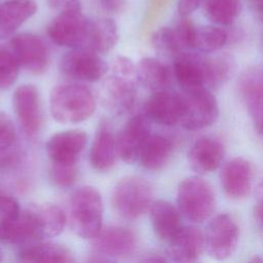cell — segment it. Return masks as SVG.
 Masks as SVG:
<instances>
[{
	"label": "cell",
	"instance_id": "1",
	"mask_svg": "<svg viewBox=\"0 0 263 263\" xmlns=\"http://www.w3.org/2000/svg\"><path fill=\"white\" fill-rule=\"evenodd\" d=\"M64 212L52 203H31L0 230V241L28 243L61 234L66 226Z\"/></svg>",
	"mask_w": 263,
	"mask_h": 263
},
{
	"label": "cell",
	"instance_id": "2",
	"mask_svg": "<svg viewBox=\"0 0 263 263\" xmlns=\"http://www.w3.org/2000/svg\"><path fill=\"white\" fill-rule=\"evenodd\" d=\"M49 110L52 118L61 123H78L92 115L96 110V100L85 85L59 84L51 89Z\"/></svg>",
	"mask_w": 263,
	"mask_h": 263
},
{
	"label": "cell",
	"instance_id": "3",
	"mask_svg": "<svg viewBox=\"0 0 263 263\" xmlns=\"http://www.w3.org/2000/svg\"><path fill=\"white\" fill-rule=\"evenodd\" d=\"M69 218L72 230L82 238H93L102 229L103 201L92 186L76 189L70 200Z\"/></svg>",
	"mask_w": 263,
	"mask_h": 263
},
{
	"label": "cell",
	"instance_id": "4",
	"mask_svg": "<svg viewBox=\"0 0 263 263\" xmlns=\"http://www.w3.org/2000/svg\"><path fill=\"white\" fill-rule=\"evenodd\" d=\"M153 196V186L148 180L140 176H127L114 186L111 204L118 216L135 220L149 212Z\"/></svg>",
	"mask_w": 263,
	"mask_h": 263
},
{
	"label": "cell",
	"instance_id": "5",
	"mask_svg": "<svg viewBox=\"0 0 263 263\" xmlns=\"http://www.w3.org/2000/svg\"><path fill=\"white\" fill-rule=\"evenodd\" d=\"M177 204L181 215L188 221L201 223L215 211V192L204 179L197 176L188 177L178 186Z\"/></svg>",
	"mask_w": 263,
	"mask_h": 263
},
{
	"label": "cell",
	"instance_id": "6",
	"mask_svg": "<svg viewBox=\"0 0 263 263\" xmlns=\"http://www.w3.org/2000/svg\"><path fill=\"white\" fill-rule=\"evenodd\" d=\"M91 20L81 11L59 13L48 25L47 35L50 40L70 48H86Z\"/></svg>",
	"mask_w": 263,
	"mask_h": 263
},
{
	"label": "cell",
	"instance_id": "7",
	"mask_svg": "<svg viewBox=\"0 0 263 263\" xmlns=\"http://www.w3.org/2000/svg\"><path fill=\"white\" fill-rule=\"evenodd\" d=\"M205 251L215 260H225L235 252L239 228L234 218L226 213L214 217L204 233Z\"/></svg>",
	"mask_w": 263,
	"mask_h": 263
},
{
	"label": "cell",
	"instance_id": "8",
	"mask_svg": "<svg viewBox=\"0 0 263 263\" xmlns=\"http://www.w3.org/2000/svg\"><path fill=\"white\" fill-rule=\"evenodd\" d=\"M9 48L20 67L30 73L40 75L47 71L50 50L44 40L32 33H20L9 41Z\"/></svg>",
	"mask_w": 263,
	"mask_h": 263
},
{
	"label": "cell",
	"instance_id": "9",
	"mask_svg": "<svg viewBox=\"0 0 263 263\" xmlns=\"http://www.w3.org/2000/svg\"><path fill=\"white\" fill-rule=\"evenodd\" d=\"M184 93V109L180 120L184 128L189 130L201 129L212 125L217 120L219 105L215 96L208 88Z\"/></svg>",
	"mask_w": 263,
	"mask_h": 263
},
{
	"label": "cell",
	"instance_id": "10",
	"mask_svg": "<svg viewBox=\"0 0 263 263\" xmlns=\"http://www.w3.org/2000/svg\"><path fill=\"white\" fill-rule=\"evenodd\" d=\"M59 67L66 77L79 81L100 80L108 71L99 53L86 48H72L62 57Z\"/></svg>",
	"mask_w": 263,
	"mask_h": 263
},
{
	"label": "cell",
	"instance_id": "11",
	"mask_svg": "<svg viewBox=\"0 0 263 263\" xmlns=\"http://www.w3.org/2000/svg\"><path fill=\"white\" fill-rule=\"evenodd\" d=\"M14 114L24 134L31 139L38 136L43 123L41 99L33 84L18 86L12 97Z\"/></svg>",
	"mask_w": 263,
	"mask_h": 263
},
{
	"label": "cell",
	"instance_id": "12",
	"mask_svg": "<svg viewBox=\"0 0 263 263\" xmlns=\"http://www.w3.org/2000/svg\"><path fill=\"white\" fill-rule=\"evenodd\" d=\"M149 118L138 114L129 118L116 136L117 155L126 163H135L151 135Z\"/></svg>",
	"mask_w": 263,
	"mask_h": 263
},
{
	"label": "cell",
	"instance_id": "13",
	"mask_svg": "<svg viewBox=\"0 0 263 263\" xmlns=\"http://www.w3.org/2000/svg\"><path fill=\"white\" fill-rule=\"evenodd\" d=\"M253 178V164L243 157H233L222 166L220 185L226 196L240 200L251 193Z\"/></svg>",
	"mask_w": 263,
	"mask_h": 263
},
{
	"label": "cell",
	"instance_id": "14",
	"mask_svg": "<svg viewBox=\"0 0 263 263\" xmlns=\"http://www.w3.org/2000/svg\"><path fill=\"white\" fill-rule=\"evenodd\" d=\"M137 237L135 233L122 226L102 227L100 232L91 238V246L100 256L119 259L133 254L136 249Z\"/></svg>",
	"mask_w": 263,
	"mask_h": 263
},
{
	"label": "cell",
	"instance_id": "15",
	"mask_svg": "<svg viewBox=\"0 0 263 263\" xmlns=\"http://www.w3.org/2000/svg\"><path fill=\"white\" fill-rule=\"evenodd\" d=\"M137 99V88L132 77L113 74L103 81L101 100L104 106L115 115L129 112Z\"/></svg>",
	"mask_w": 263,
	"mask_h": 263
},
{
	"label": "cell",
	"instance_id": "16",
	"mask_svg": "<svg viewBox=\"0 0 263 263\" xmlns=\"http://www.w3.org/2000/svg\"><path fill=\"white\" fill-rule=\"evenodd\" d=\"M238 92L255 129L263 136V68L248 69L239 78Z\"/></svg>",
	"mask_w": 263,
	"mask_h": 263
},
{
	"label": "cell",
	"instance_id": "17",
	"mask_svg": "<svg viewBox=\"0 0 263 263\" xmlns=\"http://www.w3.org/2000/svg\"><path fill=\"white\" fill-rule=\"evenodd\" d=\"M87 143L83 130L71 129L52 135L45 144L50 163L77 164V160Z\"/></svg>",
	"mask_w": 263,
	"mask_h": 263
},
{
	"label": "cell",
	"instance_id": "18",
	"mask_svg": "<svg viewBox=\"0 0 263 263\" xmlns=\"http://www.w3.org/2000/svg\"><path fill=\"white\" fill-rule=\"evenodd\" d=\"M184 109L183 96L162 89L153 91L145 105V115L162 125H174L180 122Z\"/></svg>",
	"mask_w": 263,
	"mask_h": 263
},
{
	"label": "cell",
	"instance_id": "19",
	"mask_svg": "<svg viewBox=\"0 0 263 263\" xmlns=\"http://www.w3.org/2000/svg\"><path fill=\"white\" fill-rule=\"evenodd\" d=\"M166 242V255L176 262H194L205 251L204 233L196 226H182Z\"/></svg>",
	"mask_w": 263,
	"mask_h": 263
},
{
	"label": "cell",
	"instance_id": "20",
	"mask_svg": "<svg viewBox=\"0 0 263 263\" xmlns=\"http://www.w3.org/2000/svg\"><path fill=\"white\" fill-rule=\"evenodd\" d=\"M173 71L178 84L184 92L205 87L203 55L183 51L173 60Z\"/></svg>",
	"mask_w": 263,
	"mask_h": 263
},
{
	"label": "cell",
	"instance_id": "21",
	"mask_svg": "<svg viewBox=\"0 0 263 263\" xmlns=\"http://www.w3.org/2000/svg\"><path fill=\"white\" fill-rule=\"evenodd\" d=\"M116 136L108 118H102L98 124L96 136L89 153L91 166L100 172L110 170L116 160Z\"/></svg>",
	"mask_w": 263,
	"mask_h": 263
},
{
	"label": "cell",
	"instance_id": "22",
	"mask_svg": "<svg viewBox=\"0 0 263 263\" xmlns=\"http://www.w3.org/2000/svg\"><path fill=\"white\" fill-rule=\"evenodd\" d=\"M224 145L212 137L199 138L188 152V163L197 174H206L217 170L224 158Z\"/></svg>",
	"mask_w": 263,
	"mask_h": 263
},
{
	"label": "cell",
	"instance_id": "23",
	"mask_svg": "<svg viewBox=\"0 0 263 263\" xmlns=\"http://www.w3.org/2000/svg\"><path fill=\"white\" fill-rule=\"evenodd\" d=\"M151 226L156 236L164 241L171 239L181 228V213L167 200L158 199L152 202L149 209Z\"/></svg>",
	"mask_w": 263,
	"mask_h": 263
},
{
	"label": "cell",
	"instance_id": "24",
	"mask_svg": "<svg viewBox=\"0 0 263 263\" xmlns=\"http://www.w3.org/2000/svg\"><path fill=\"white\" fill-rule=\"evenodd\" d=\"M34 0H7L0 3V39L11 36L37 11Z\"/></svg>",
	"mask_w": 263,
	"mask_h": 263
},
{
	"label": "cell",
	"instance_id": "25",
	"mask_svg": "<svg viewBox=\"0 0 263 263\" xmlns=\"http://www.w3.org/2000/svg\"><path fill=\"white\" fill-rule=\"evenodd\" d=\"M23 262H73L74 258L64 245L51 241H33L25 243L17 253Z\"/></svg>",
	"mask_w": 263,
	"mask_h": 263
},
{
	"label": "cell",
	"instance_id": "26",
	"mask_svg": "<svg viewBox=\"0 0 263 263\" xmlns=\"http://www.w3.org/2000/svg\"><path fill=\"white\" fill-rule=\"evenodd\" d=\"M172 153L173 145L167 138L158 134H151L138 161L144 168L156 172L162 170L168 163Z\"/></svg>",
	"mask_w": 263,
	"mask_h": 263
},
{
	"label": "cell",
	"instance_id": "27",
	"mask_svg": "<svg viewBox=\"0 0 263 263\" xmlns=\"http://www.w3.org/2000/svg\"><path fill=\"white\" fill-rule=\"evenodd\" d=\"M136 76L140 83L153 91L167 89L171 81L168 68L159 60L146 57L136 66Z\"/></svg>",
	"mask_w": 263,
	"mask_h": 263
},
{
	"label": "cell",
	"instance_id": "28",
	"mask_svg": "<svg viewBox=\"0 0 263 263\" xmlns=\"http://www.w3.org/2000/svg\"><path fill=\"white\" fill-rule=\"evenodd\" d=\"M118 41V29L111 18L91 20L86 49L97 53H105L112 49Z\"/></svg>",
	"mask_w": 263,
	"mask_h": 263
},
{
	"label": "cell",
	"instance_id": "29",
	"mask_svg": "<svg viewBox=\"0 0 263 263\" xmlns=\"http://www.w3.org/2000/svg\"><path fill=\"white\" fill-rule=\"evenodd\" d=\"M234 66L230 57H204L205 87L216 89L225 83L233 72Z\"/></svg>",
	"mask_w": 263,
	"mask_h": 263
},
{
	"label": "cell",
	"instance_id": "30",
	"mask_svg": "<svg viewBox=\"0 0 263 263\" xmlns=\"http://www.w3.org/2000/svg\"><path fill=\"white\" fill-rule=\"evenodd\" d=\"M241 4L239 0H206L204 13L214 24L229 26L239 15Z\"/></svg>",
	"mask_w": 263,
	"mask_h": 263
},
{
	"label": "cell",
	"instance_id": "31",
	"mask_svg": "<svg viewBox=\"0 0 263 263\" xmlns=\"http://www.w3.org/2000/svg\"><path fill=\"white\" fill-rule=\"evenodd\" d=\"M16 132L10 117L0 112V166H9L16 162Z\"/></svg>",
	"mask_w": 263,
	"mask_h": 263
},
{
	"label": "cell",
	"instance_id": "32",
	"mask_svg": "<svg viewBox=\"0 0 263 263\" xmlns=\"http://www.w3.org/2000/svg\"><path fill=\"white\" fill-rule=\"evenodd\" d=\"M227 33L215 26L195 27L193 49L201 52H213L222 48L227 42Z\"/></svg>",
	"mask_w": 263,
	"mask_h": 263
},
{
	"label": "cell",
	"instance_id": "33",
	"mask_svg": "<svg viewBox=\"0 0 263 263\" xmlns=\"http://www.w3.org/2000/svg\"><path fill=\"white\" fill-rule=\"evenodd\" d=\"M152 46L162 57L172 58L173 60L184 50L174 28L163 27L158 29L151 38Z\"/></svg>",
	"mask_w": 263,
	"mask_h": 263
},
{
	"label": "cell",
	"instance_id": "34",
	"mask_svg": "<svg viewBox=\"0 0 263 263\" xmlns=\"http://www.w3.org/2000/svg\"><path fill=\"white\" fill-rule=\"evenodd\" d=\"M20 65L10 50L0 45V88H9L18 77Z\"/></svg>",
	"mask_w": 263,
	"mask_h": 263
},
{
	"label": "cell",
	"instance_id": "35",
	"mask_svg": "<svg viewBox=\"0 0 263 263\" xmlns=\"http://www.w3.org/2000/svg\"><path fill=\"white\" fill-rule=\"evenodd\" d=\"M49 179L59 188L71 187L77 179V164L50 163Z\"/></svg>",
	"mask_w": 263,
	"mask_h": 263
},
{
	"label": "cell",
	"instance_id": "36",
	"mask_svg": "<svg viewBox=\"0 0 263 263\" xmlns=\"http://www.w3.org/2000/svg\"><path fill=\"white\" fill-rule=\"evenodd\" d=\"M183 20H180L178 24L174 27L176 34L184 48V50L187 49H193V42H194V34H195V27L193 23L186 18V16H183Z\"/></svg>",
	"mask_w": 263,
	"mask_h": 263
},
{
	"label": "cell",
	"instance_id": "37",
	"mask_svg": "<svg viewBox=\"0 0 263 263\" xmlns=\"http://www.w3.org/2000/svg\"><path fill=\"white\" fill-rule=\"evenodd\" d=\"M113 74L133 77L136 73V67L130 59L124 55H117L112 63Z\"/></svg>",
	"mask_w": 263,
	"mask_h": 263
},
{
	"label": "cell",
	"instance_id": "38",
	"mask_svg": "<svg viewBox=\"0 0 263 263\" xmlns=\"http://www.w3.org/2000/svg\"><path fill=\"white\" fill-rule=\"evenodd\" d=\"M48 5L51 9L61 12L81 11L80 0H48Z\"/></svg>",
	"mask_w": 263,
	"mask_h": 263
},
{
	"label": "cell",
	"instance_id": "39",
	"mask_svg": "<svg viewBox=\"0 0 263 263\" xmlns=\"http://www.w3.org/2000/svg\"><path fill=\"white\" fill-rule=\"evenodd\" d=\"M254 216L258 224L263 227V180L256 188V202L254 206Z\"/></svg>",
	"mask_w": 263,
	"mask_h": 263
},
{
	"label": "cell",
	"instance_id": "40",
	"mask_svg": "<svg viewBox=\"0 0 263 263\" xmlns=\"http://www.w3.org/2000/svg\"><path fill=\"white\" fill-rule=\"evenodd\" d=\"M203 2V0H179L178 1V12L181 16H187L193 12Z\"/></svg>",
	"mask_w": 263,
	"mask_h": 263
},
{
	"label": "cell",
	"instance_id": "41",
	"mask_svg": "<svg viewBox=\"0 0 263 263\" xmlns=\"http://www.w3.org/2000/svg\"><path fill=\"white\" fill-rule=\"evenodd\" d=\"M170 2V0H151L150 1V10L149 13L151 15H154L158 13L162 8L166 6V4Z\"/></svg>",
	"mask_w": 263,
	"mask_h": 263
},
{
	"label": "cell",
	"instance_id": "42",
	"mask_svg": "<svg viewBox=\"0 0 263 263\" xmlns=\"http://www.w3.org/2000/svg\"><path fill=\"white\" fill-rule=\"evenodd\" d=\"M250 8L261 18L263 22V0H247Z\"/></svg>",
	"mask_w": 263,
	"mask_h": 263
},
{
	"label": "cell",
	"instance_id": "43",
	"mask_svg": "<svg viewBox=\"0 0 263 263\" xmlns=\"http://www.w3.org/2000/svg\"><path fill=\"white\" fill-rule=\"evenodd\" d=\"M250 262H263V259L260 258L259 256H255L250 260Z\"/></svg>",
	"mask_w": 263,
	"mask_h": 263
},
{
	"label": "cell",
	"instance_id": "44",
	"mask_svg": "<svg viewBox=\"0 0 263 263\" xmlns=\"http://www.w3.org/2000/svg\"><path fill=\"white\" fill-rule=\"evenodd\" d=\"M0 261H2V252L0 251Z\"/></svg>",
	"mask_w": 263,
	"mask_h": 263
},
{
	"label": "cell",
	"instance_id": "45",
	"mask_svg": "<svg viewBox=\"0 0 263 263\" xmlns=\"http://www.w3.org/2000/svg\"><path fill=\"white\" fill-rule=\"evenodd\" d=\"M3 192H4V191H3V190H2V189H1V188H0V195H1V194H2V193H3Z\"/></svg>",
	"mask_w": 263,
	"mask_h": 263
}]
</instances>
